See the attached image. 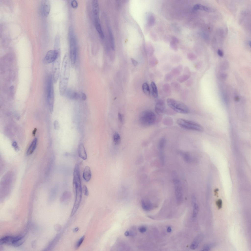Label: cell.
Instances as JSON below:
<instances>
[{"label": "cell", "instance_id": "1", "mask_svg": "<svg viewBox=\"0 0 251 251\" xmlns=\"http://www.w3.org/2000/svg\"><path fill=\"white\" fill-rule=\"evenodd\" d=\"M71 65L69 56L67 53L63 57L60 73L59 90L60 95H63L66 91L69 80Z\"/></svg>", "mask_w": 251, "mask_h": 251}, {"label": "cell", "instance_id": "2", "mask_svg": "<svg viewBox=\"0 0 251 251\" xmlns=\"http://www.w3.org/2000/svg\"><path fill=\"white\" fill-rule=\"evenodd\" d=\"M73 186L75 195V199L81 200L82 195V189L79 165L75 166L73 173Z\"/></svg>", "mask_w": 251, "mask_h": 251}, {"label": "cell", "instance_id": "3", "mask_svg": "<svg viewBox=\"0 0 251 251\" xmlns=\"http://www.w3.org/2000/svg\"><path fill=\"white\" fill-rule=\"evenodd\" d=\"M69 37L70 44V58L71 67L75 65L76 56V43L72 27L70 26L69 29Z\"/></svg>", "mask_w": 251, "mask_h": 251}, {"label": "cell", "instance_id": "4", "mask_svg": "<svg viewBox=\"0 0 251 251\" xmlns=\"http://www.w3.org/2000/svg\"><path fill=\"white\" fill-rule=\"evenodd\" d=\"M166 102L169 107L176 112L186 114L189 112V109L188 106L180 101L173 98H169L167 99Z\"/></svg>", "mask_w": 251, "mask_h": 251}, {"label": "cell", "instance_id": "5", "mask_svg": "<svg viewBox=\"0 0 251 251\" xmlns=\"http://www.w3.org/2000/svg\"><path fill=\"white\" fill-rule=\"evenodd\" d=\"M176 123L182 128L187 130L199 132L203 131L202 127L199 124L195 122L182 118L178 119Z\"/></svg>", "mask_w": 251, "mask_h": 251}, {"label": "cell", "instance_id": "6", "mask_svg": "<svg viewBox=\"0 0 251 251\" xmlns=\"http://www.w3.org/2000/svg\"><path fill=\"white\" fill-rule=\"evenodd\" d=\"M155 114L152 111L147 110L142 112L139 117V122L144 126L151 125L154 124L156 120Z\"/></svg>", "mask_w": 251, "mask_h": 251}, {"label": "cell", "instance_id": "7", "mask_svg": "<svg viewBox=\"0 0 251 251\" xmlns=\"http://www.w3.org/2000/svg\"><path fill=\"white\" fill-rule=\"evenodd\" d=\"M52 77L51 75L48 79L47 86V98L50 113L53 110L54 103V92Z\"/></svg>", "mask_w": 251, "mask_h": 251}, {"label": "cell", "instance_id": "8", "mask_svg": "<svg viewBox=\"0 0 251 251\" xmlns=\"http://www.w3.org/2000/svg\"><path fill=\"white\" fill-rule=\"evenodd\" d=\"M23 238L20 236H6L0 239V243L17 246L21 245L23 242Z\"/></svg>", "mask_w": 251, "mask_h": 251}, {"label": "cell", "instance_id": "9", "mask_svg": "<svg viewBox=\"0 0 251 251\" xmlns=\"http://www.w3.org/2000/svg\"><path fill=\"white\" fill-rule=\"evenodd\" d=\"M60 54H61L60 49L50 50L46 53L43 62L45 64L53 62Z\"/></svg>", "mask_w": 251, "mask_h": 251}, {"label": "cell", "instance_id": "10", "mask_svg": "<svg viewBox=\"0 0 251 251\" xmlns=\"http://www.w3.org/2000/svg\"><path fill=\"white\" fill-rule=\"evenodd\" d=\"M61 61V54H60L53 62L52 79L55 83L57 82L59 76Z\"/></svg>", "mask_w": 251, "mask_h": 251}, {"label": "cell", "instance_id": "11", "mask_svg": "<svg viewBox=\"0 0 251 251\" xmlns=\"http://www.w3.org/2000/svg\"><path fill=\"white\" fill-rule=\"evenodd\" d=\"M176 195L177 202L178 204H181L182 201L183 193L180 182L177 178L174 179Z\"/></svg>", "mask_w": 251, "mask_h": 251}, {"label": "cell", "instance_id": "12", "mask_svg": "<svg viewBox=\"0 0 251 251\" xmlns=\"http://www.w3.org/2000/svg\"><path fill=\"white\" fill-rule=\"evenodd\" d=\"M50 4L49 1L47 0H43L41 2V8L43 15L47 17L49 14L50 10Z\"/></svg>", "mask_w": 251, "mask_h": 251}, {"label": "cell", "instance_id": "13", "mask_svg": "<svg viewBox=\"0 0 251 251\" xmlns=\"http://www.w3.org/2000/svg\"><path fill=\"white\" fill-rule=\"evenodd\" d=\"M165 108V104L162 100H159L156 103L155 106L156 113L159 115L162 114L164 112Z\"/></svg>", "mask_w": 251, "mask_h": 251}, {"label": "cell", "instance_id": "14", "mask_svg": "<svg viewBox=\"0 0 251 251\" xmlns=\"http://www.w3.org/2000/svg\"><path fill=\"white\" fill-rule=\"evenodd\" d=\"M94 21L95 28L100 37L102 39L103 38L104 35L101 26L99 15L94 16Z\"/></svg>", "mask_w": 251, "mask_h": 251}, {"label": "cell", "instance_id": "15", "mask_svg": "<svg viewBox=\"0 0 251 251\" xmlns=\"http://www.w3.org/2000/svg\"><path fill=\"white\" fill-rule=\"evenodd\" d=\"M77 151L78 155L79 157L84 160L87 159V154L83 144L80 143L79 145Z\"/></svg>", "mask_w": 251, "mask_h": 251}, {"label": "cell", "instance_id": "16", "mask_svg": "<svg viewBox=\"0 0 251 251\" xmlns=\"http://www.w3.org/2000/svg\"><path fill=\"white\" fill-rule=\"evenodd\" d=\"M91 176V172L90 167L88 166H86L84 168L83 171V178L85 181L88 182L90 180Z\"/></svg>", "mask_w": 251, "mask_h": 251}, {"label": "cell", "instance_id": "17", "mask_svg": "<svg viewBox=\"0 0 251 251\" xmlns=\"http://www.w3.org/2000/svg\"><path fill=\"white\" fill-rule=\"evenodd\" d=\"M141 203L142 208L145 211H149L152 209V205L149 201L142 200Z\"/></svg>", "mask_w": 251, "mask_h": 251}, {"label": "cell", "instance_id": "18", "mask_svg": "<svg viewBox=\"0 0 251 251\" xmlns=\"http://www.w3.org/2000/svg\"><path fill=\"white\" fill-rule=\"evenodd\" d=\"M203 236L201 235H199L195 238L190 246V248L194 250L198 247L202 239Z\"/></svg>", "mask_w": 251, "mask_h": 251}, {"label": "cell", "instance_id": "19", "mask_svg": "<svg viewBox=\"0 0 251 251\" xmlns=\"http://www.w3.org/2000/svg\"><path fill=\"white\" fill-rule=\"evenodd\" d=\"M67 95L71 99H78L80 98V94L73 90L69 89L67 91Z\"/></svg>", "mask_w": 251, "mask_h": 251}, {"label": "cell", "instance_id": "20", "mask_svg": "<svg viewBox=\"0 0 251 251\" xmlns=\"http://www.w3.org/2000/svg\"><path fill=\"white\" fill-rule=\"evenodd\" d=\"M37 143V139L35 138L27 150L26 154L27 155H30L33 153L36 148Z\"/></svg>", "mask_w": 251, "mask_h": 251}, {"label": "cell", "instance_id": "21", "mask_svg": "<svg viewBox=\"0 0 251 251\" xmlns=\"http://www.w3.org/2000/svg\"><path fill=\"white\" fill-rule=\"evenodd\" d=\"M92 10L95 15H99V8L98 1L93 0L92 1Z\"/></svg>", "mask_w": 251, "mask_h": 251}, {"label": "cell", "instance_id": "22", "mask_svg": "<svg viewBox=\"0 0 251 251\" xmlns=\"http://www.w3.org/2000/svg\"><path fill=\"white\" fill-rule=\"evenodd\" d=\"M193 9L194 10H200L208 12H211L212 10L209 8L199 4H195Z\"/></svg>", "mask_w": 251, "mask_h": 251}, {"label": "cell", "instance_id": "23", "mask_svg": "<svg viewBox=\"0 0 251 251\" xmlns=\"http://www.w3.org/2000/svg\"><path fill=\"white\" fill-rule=\"evenodd\" d=\"M155 18L154 15L152 13H150L148 15L147 22L149 26H153L155 22Z\"/></svg>", "mask_w": 251, "mask_h": 251}, {"label": "cell", "instance_id": "24", "mask_svg": "<svg viewBox=\"0 0 251 251\" xmlns=\"http://www.w3.org/2000/svg\"><path fill=\"white\" fill-rule=\"evenodd\" d=\"M151 85L152 96L154 98H157L158 96V92L156 85L154 82L152 81L151 83Z\"/></svg>", "mask_w": 251, "mask_h": 251}, {"label": "cell", "instance_id": "25", "mask_svg": "<svg viewBox=\"0 0 251 251\" xmlns=\"http://www.w3.org/2000/svg\"><path fill=\"white\" fill-rule=\"evenodd\" d=\"M108 30L111 47L113 50H114L115 46L113 35L111 29L109 27H108Z\"/></svg>", "mask_w": 251, "mask_h": 251}, {"label": "cell", "instance_id": "26", "mask_svg": "<svg viewBox=\"0 0 251 251\" xmlns=\"http://www.w3.org/2000/svg\"><path fill=\"white\" fill-rule=\"evenodd\" d=\"M182 69V66L181 65H179L176 67L173 68L171 70V74L173 75H178L180 73Z\"/></svg>", "mask_w": 251, "mask_h": 251}, {"label": "cell", "instance_id": "27", "mask_svg": "<svg viewBox=\"0 0 251 251\" xmlns=\"http://www.w3.org/2000/svg\"><path fill=\"white\" fill-rule=\"evenodd\" d=\"M70 196V193L68 191H65L62 195L60 198V201L61 202H63L68 199Z\"/></svg>", "mask_w": 251, "mask_h": 251}, {"label": "cell", "instance_id": "28", "mask_svg": "<svg viewBox=\"0 0 251 251\" xmlns=\"http://www.w3.org/2000/svg\"><path fill=\"white\" fill-rule=\"evenodd\" d=\"M142 89L144 93L147 95H149L150 94V91L148 83L146 82L144 83L142 85Z\"/></svg>", "mask_w": 251, "mask_h": 251}, {"label": "cell", "instance_id": "29", "mask_svg": "<svg viewBox=\"0 0 251 251\" xmlns=\"http://www.w3.org/2000/svg\"><path fill=\"white\" fill-rule=\"evenodd\" d=\"M113 140L114 143L116 145L119 144L121 141L120 135L117 132H115L113 136Z\"/></svg>", "mask_w": 251, "mask_h": 251}, {"label": "cell", "instance_id": "30", "mask_svg": "<svg viewBox=\"0 0 251 251\" xmlns=\"http://www.w3.org/2000/svg\"><path fill=\"white\" fill-rule=\"evenodd\" d=\"M190 77L189 75L185 74L179 76L177 78V80L180 83H182L188 79Z\"/></svg>", "mask_w": 251, "mask_h": 251}, {"label": "cell", "instance_id": "31", "mask_svg": "<svg viewBox=\"0 0 251 251\" xmlns=\"http://www.w3.org/2000/svg\"><path fill=\"white\" fill-rule=\"evenodd\" d=\"M199 210L198 205L196 203H194L192 216L193 218L196 217L198 214Z\"/></svg>", "mask_w": 251, "mask_h": 251}, {"label": "cell", "instance_id": "32", "mask_svg": "<svg viewBox=\"0 0 251 251\" xmlns=\"http://www.w3.org/2000/svg\"><path fill=\"white\" fill-rule=\"evenodd\" d=\"M85 238V237L84 236H83L79 240L77 241V242L76 243L75 245V248L76 249H78L80 246L81 244H82L83 241H84Z\"/></svg>", "mask_w": 251, "mask_h": 251}, {"label": "cell", "instance_id": "33", "mask_svg": "<svg viewBox=\"0 0 251 251\" xmlns=\"http://www.w3.org/2000/svg\"><path fill=\"white\" fill-rule=\"evenodd\" d=\"M165 142V140L164 138H162L161 139L159 143V147L160 149L161 150L163 149Z\"/></svg>", "mask_w": 251, "mask_h": 251}, {"label": "cell", "instance_id": "34", "mask_svg": "<svg viewBox=\"0 0 251 251\" xmlns=\"http://www.w3.org/2000/svg\"><path fill=\"white\" fill-rule=\"evenodd\" d=\"M163 90L164 92L166 93H170L171 90L169 85L167 84H164L163 86Z\"/></svg>", "mask_w": 251, "mask_h": 251}, {"label": "cell", "instance_id": "35", "mask_svg": "<svg viewBox=\"0 0 251 251\" xmlns=\"http://www.w3.org/2000/svg\"><path fill=\"white\" fill-rule=\"evenodd\" d=\"M170 46L171 48L173 50L175 51L177 50L178 48L176 43L171 41L170 43Z\"/></svg>", "mask_w": 251, "mask_h": 251}, {"label": "cell", "instance_id": "36", "mask_svg": "<svg viewBox=\"0 0 251 251\" xmlns=\"http://www.w3.org/2000/svg\"><path fill=\"white\" fill-rule=\"evenodd\" d=\"M82 191L84 195L88 196L89 195V191L87 186L85 185H84L82 187Z\"/></svg>", "mask_w": 251, "mask_h": 251}, {"label": "cell", "instance_id": "37", "mask_svg": "<svg viewBox=\"0 0 251 251\" xmlns=\"http://www.w3.org/2000/svg\"><path fill=\"white\" fill-rule=\"evenodd\" d=\"M187 56L188 59L190 60H193L196 58L195 55L191 53H188L187 55Z\"/></svg>", "mask_w": 251, "mask_h": 251}, {"label": "cell", "instance_id": "38", "mask_svg": "<svg viewBox=\"0 0 251 251\" xmlns=\"http://www.w3.org/2000/svg\"><path fill=\"white\" fill-rule=\"evenodd\" d=\"M180 85L176 82H174L171 83V86L175 90H178L180 87Z\"/></svg>", "mask_w": 251, "mask_h": 251}, {"label": "cell", "instance_id": "39", "mask_svg": "<svg viewBox=\"0 0 251 251\" xmlns=\"http://www.w3.org/2000/svg\"><path fill=\"white\" fill-rule=\"evenodd\" d=\"M53 125L54 128L55 130H58L60 128V125L58 121L56 120L53 122Z\"/></svg>", "mask_w": 251, "mask_h": 251}, {"label": "cell", "instance_id": "40", "mask_svg": "<svg viewBox=\"0 0 251 251\" xmlns=\"http://www.w3.org/2000/svg\"><path fill=\"white\" fill-rule=\"evenodd\" d=\"M216 204L218 209H221L222 206V200L219 199L216 202Z\"/></svg>", "mask_w": 251, "mask_h": 251}, {"label": "cell", "instance_id": "41", "mask_svg": "<svg viewBox=\"0 0 251 251\" xmlns=\"http://www.w3.org/2000/svg\"><path fill=\"white\" fill-rule=\"evenodd\" d=\"M173 75L171 74H166L165 76L164 80L166 81H169L172 78Z\"/></svg>", "mask_w": 251, "mask_h": 251}, {"label": "cell", "instance_id": "42", "mask_svg": "<svg viewBox=\"0 0 251 251\" xmlns=\"http://www.w3.org/2000/svg\"><path fill=\"white\" fill-rule=\"evenodd\" d=\"M182 155L184 159L186 161L188 162H189L190 161V157L188 154L184 153H183Z\"/></svg>", "mask_w": 251, "mask_h": 251}, {"label": "cell", "instance_id": "43", "mask_svg": "<svg viewBox=\"0 0 251 251\" xmlns=\"http://www.w3.org/2000/svg\"><path fill=\"white\" fill-rule=\"evenodd\" d=\"M71 5L72 7L74 8H76L78 5L77 2L76 0H74L71 1Z\"/></svg>", "mask_w": 251, "mask_h": 251}, {"label": "cell", "instance_id": "44", "mask_svg": "<svg viewBox=\"0 0 251 251\" xmlns=\"http://www.w3.org/2000/svg\"><path fill=\"white\" fill-rule=\"evenodd\" d=\"M138 230L140 232L143 233L145 232L147 230L146 227L144 226H142L138 228Z\"/></svg>", "mask_w": 251, "mask_h": 251}, {"label": "cell", "instance_id": "45", "mask_svg": "<svg viewBox=\"0 0 251 251\" xmlns=\"http://www.w3.org/2000/svg\"><path fill=\"white\" fill-rule=\"evenodd\" d=\"M171 41L177 44L179 42V39L175 36H173L171 38Z\"/></svg>", "mask_w": 251, "mask_h": 251}, {"label": "cell", "instance_id": "46", "mask_svg": "<svg viewBox=\"0 0 251 251\" xmlns=\"http://www.w3.org/2000/svg\"><path fill=\"white\" fill-rule=\"evenodd\" d=\"M81 98L83 100H85L87 99V96L86 94L82 92L80 94V98Z\"/></svg>", "mask_w": 251, "mask_h": 251}, {"label": "cell", "instance_id": "47", "mask_svg": "<svg viewBox=\"0 0 251 251\" xmlns=\"http://www.w3.org/2000/svg\"><path fill=\"white\" fill-rule=\"evenodd\" d=\"M118 119L119 121L121 123L123 122V117L120 113H119L118 114Z\"/></svg>", "mask_w": 251, "mask_h": 251}, {"label": "cell", "instance_id": "48", "mask_svg": "<svg viewBox=\"0 0 251 251\" xmlns=\"http://www.w3.org/2000/svg\"><path fill=\"white\" fill-rule=\"evenodd\" d=\"M12 145L16 150H18V147L17 146V144L16 142H13L12 144Z\"/></svg>", "mask_w": 251, "mask_h": 251}, {"label": "cell", "instance_id": "49", "mask_svg": "<svg viewBox=\"0 0 251 251\" xmlns=\"http://www.w3.org/2000/svg\"><path fill=\"white\" fill-rule=\"evenodd\" d=\"M217 53L218 55L222 57L223 55V52L221 50L219 49L217 51Z\"/></svg>", "mask_w": 251, "mask_h": 251}, {"label": "cell", "instance_id": "50", "mask_svg": "<svg viewBox=\"0 0 251 251\" xmlns=\"http://www.w3.org/2000/svg\"><path fill=\"white\" fill-rule=\"evenodd\" d=\"M131 60L134 66H136L138 64V62L134 59L132 58Z\"/></svg>", "mask_w": 251, "mask_h": 251}, {"label": "cell", "instance_id": "51", "mask_svg": "<svg viewBox=\"0 0 251 251\" xmlns=\"http://www.w3.org/2000/svg\"><path fill=\"white\" fill-rule=\"evenodd\" d=\"M37 129L36 128H35L33 131L32 132V135L33 136H35Z\"/></svg>", "mask_w": 251, "mask_h": 251}, {"label": "cell", "instance_id": "52", "mask_svg": "<svg viewBox=\"0 0 251 251\" xmlns=\"http://www.w3.org/2000/svg\"><path fill=\"white\" fill-rule=\"evenodd\" d=\"M124 234L126 236H128L130 235L129 232L128 231H126L125 232Z\"/></svg>", "mask_w": 251, "mask_h": 251}, {"label": "cell", "instance_id": "53", "mask_svg": "<svg viewBox=\"0 0 251 251\" xmlns=\"http://www.w3.org/2000/svg\"><path fill=\"white\" fill-rule=\"evenodd\" d=\"M79 229L78 227H77L74 228L73 230V231L74 232H77Z\"/></svg>", "mask_w": 251, "mask_h": 251}, {"label": "cell", "instance_id": "54", "mask_svg": "<svg viewBox=\"0 0 251 251\" xmlns=\"http://www.w3.org/2000/svg\"><path fill=\"white\" fill-rule=\"evenodd\" d=\"M167 231L168 232H171L172 229L170 227H168L167 229Z\"/></svg>", "mask_w": 251, "mask_h": 251}, {"label": "cell", "instance_id": "55", "mask_svg": "<svg viewBox=\"0 0 251 251\" xmlns=\"http://www.w3.org/2000/svg\"><path fill=\"white\" fill-rule=\"evenodd\" d=\"M249 46H250V47L251 46V42L250 41H249Z\"/></svg>", "mask_w": 251, "mask_h": 251}]
</instances>
